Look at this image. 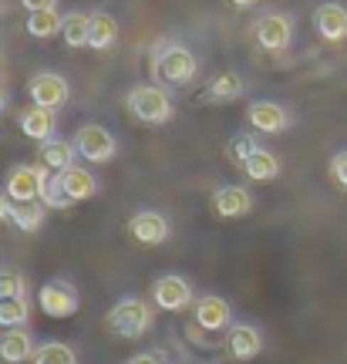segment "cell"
I'll use <instances>...</instances> for the list:
<instances>
[{
  "label": "cell",
  "mask_w": 347,
  "mask_h": 364,
  "mask_svg": "<svg viewBox=\"0 0 347 364\" xmlns=\"http://www.w3.org/2000/svg\"><path fill=\"white\" fill-rule=\"evenodd\" d=\"M27 317H31V307H27V297H7L0 300V327L7 331V327H24Z\"/></svg>",
  "instance_id": "27"
},
{
  "label": "cell",
  "mask_w": 347,
  "mask_h": 364,
  "mask_svg": "<svg viewBox=\"0 0 347 364\" xmlns=\"http://www.w3.org/2000/svg\"><path fill=\"white\" fill-rule=\"evenodd\" d=\"M253 38H257V44L263 51L280 54L294 41V21L287 14H263L257 24H253Z\"/></svg>",
  "instance_id": "6"
},
{
  "label": "cell",
  "mask_w": 347,
  "mask_h": 364,
  "mask_svg": "<svg viewBox=\"0 0 347 364\" xmlns=\"http://www.w3.org/2000/svg\"><path fill=\"white\" fill-rule=\"evenodd\" d=\"M0 108H4V95H0Z\"/></svg>",
  "instance_id": "36"
},
{
  "label": "cell",
  "mask_w": 347,
  "mask_h": 364,
  "mask_svg": "<svg viewBox=\"0 0 347 364\" xmlns=\"http://www.w3.org/2000/svg\"><path fill=\"white\" fill-rule=\"evenodd\" d=\"M243 78L236 75V71H223L216 78L209 81L206 88V102H216V105H226V102H236V98H243Z\"/></svg>",
  "instance_id": "21"
},
{
  "label": "cell",
  "mask_w": 347,
  "mask_h": 364,
  "mask_svg": "<svg viewBox=\"0 0 347 364\" xmlns=\"http://www.w3.org/2000/svg\"><path fill=\"white\" fill-rule=\"evenodd\" d=\"M24 294V273L21 270H0V300L21 297Z\"/></svg>",
  "instance_id": "30"
},
{
  "label": "cell",
  "mask_w": 347,
  "mask_h": 364,
  "mask_svg": "<svg viewBox=\"0 0 347 364\" xmlns=\"http://www.w3.org/2000/svg\"><path fill=\"white\" fill-rule=\"evenodd\" d=\"M21 4H24L27 14H31V11H48V7H54L58 0H21Z\"/></svg>",
  "instance_id": "32"
},
{
  "label": "cell",
  "mask_w": 347,
  "mask_h": 364,
  "mask_svg": "<svg viewBox=\"0 0 347 364\" xmlns=\"http://www.w3.org/2000/svg\"><path fill=\"white\" fill-rule=\"evenodd\" d=\"M48 176H51V169H48L44 162H38V166H17V169H11V176H7V196H11L14 203L41 199Z\"/></svg>",
  "instance_id": "7"
},
{
  "label": "cell",
  "mask_w": 347,
  "mask_h": 364,
  "mask_svg": "<svg viewBox=\"0 0 347 364\" xmlns=\"http://www.w3.org/2000/svg\"><path fill=\"white\" fill-rule=\"evenodd\" d=\"M44 216H48V206L41 199H24V203H14L11 206V223L24 233H34L44 226Z\"/></svg>",
  "instance_id": "20"
},
{
  "label": "cell",
  "mask_w": 347,
  "mask_h": 364,
  "mask_svg": "<svg viewBox=\"0 0 347 364\" xmlns=\"http://www.w3.org/2000/svg\"><path fill=\"white\" fill-rule=\"evenodd\" d=\"M125 108L142 125H166L172 118V98L159 85H135L125 98Z\"/></svg>",
  "instance_id": "3"
},
{
  "label": "cell",
  "mask_w": 347,
  "mask_h": 364,
  "mask_svg": "<svg viewBox=\"0 0 347 364\" xmlns=\"http://www.w3.org/2000/svg\"><path fill=\"white\" fill-rule=\"evenodd\" d=\"M314 27L324 41H344L347 38V7L344 4H321L314 11Z\"/></svg>",
  "instance_id": "15"
},
{
  "label": "cell",
  "mask_w": 347,
  "mask_h": 364,
  "mask_svg": "<svg viewBox=\"0 0 347 364\" xmlns=\"http://www.w3.org/2000/svg\"><path fill=\"white\" fill-rule=\"evenodd\" d=\"M27 358H34V338L24 327H7L0 334V361L4 364H24Z\"/></svg>",
  "instance_id": "16"
},
{
  "label": "cell",
  "mask_w": 347,
  "mask_h": 364,
  "mask_svg": "<svg viewBox=\"0 0 347 364\" xmlns=\"http://www.w3.org/2000/svg\"><path fill=\"white\" fill-rule=\"evenodd\" d=\"M196 324L209 331V334H216V331H226L233 324V307L226 297H219V294H206V297L196 300Z\"/></svg>",
  "instance_id": "12"
},
{
  "label": "cell",
  "mask_w": 347,
  "mask_h": 364,
  "mask_svg": "<svg viewBox=\"0 0 347 364\" xmlns=\"http://www.w3.org/2000/svg\"><path fill=\"white\" fill-rule=\"evenodd\" d=\"M152 321H155V314L145 297H122L108 311V317H105L108 331L118 334V338H142L152 327Z\"/></svg>",
  "instance_id": "2"
},
{
  "label": "cell",
  "mask_w": 347,
  "mask_h": 364,
  "mask_svg": "<svg viewBox=\"0 0 347 364\" xmlns=\"http://www.w3.org/2000/svg\"><path fill=\"white\" fill-rule=\"evenodd\" d=\"M61 24H65V17L54 11V7H48V11H31L27 14V34L31 38H38V41H48L54 38L58 31H61Z\"/></svg>",
  "instance_id": "23"
},
{
  "label": "cell",
  "mask_w": 347,
  "mask_h": 364,
  "mask_svg": "<svg viewBox=\"0 0 347 364\" xmlns=\"http://www.w3.org/2000/svg\"><path fill=\"white\" fill-rule=\"evenodd\" d=\"M41 203H44L48 209H68V206H75V199L68 196L65 182H61V172H51V176H48V182H44V193H41Z\"/></svg>",
  "instance_id": "28"
},
{
  "label": "cell",
  "mask_w": 347,
  "mask_h": 364,
  "mask_svg": "<svg viewBox=\"0 0 347 364\" xmlns=\"http://www.w3.org/2000/svg\"><path fill=\"white\" fill-rule=\"evenodd\" d=\"M118 41V21L112 14H91V34H88V48L91 51H108V48H115Z\"/></svg>",
  "instance_id": "19"
},
{
  "label": "cell",
  "mask_w": 347,
  "mask_h": 364,
  "mask_svg": "<svg viewBox=\"0 0 347 364\" xmlns=\"http://www.w3.org/2000/svg\"><path fill=\"white\" fill-rule=\"evenodd\" d=\"M230 4H236V7H250V4H257V0H230Z\"/></svg>",
  "instance_id": "35"
},
{
  "label": "cell",
  "mask_w": 347,
  "mask_h": 364,
  "mask_svg": "<svg viewBox=\"0 0 347 364\" xmlns=\"http://www.w3.org/2000/svg\"><path fill=\"white\" fill-rule=\"evenodd\" d=\"M61 182H65L68 196H71L75 203H81V199H91V196L98 193V179H95L88 169H81V166H71V169L61 172Z\"/></svg>",
  "instance_id": "22"
},
{
  "label": "cell",
  "mask_w": 347,
  "mask_h": 364,
  "mask_svg": "<svg viewBox=\"0 0 347 364\" xmlns=\"http://www.w3.org/2000/svg\"><path fill=\"white\" fill-rule=\"evenodd\" d=\"M331 176L337 179V186H344V189H347V149H344V152H337V156L331 159Z\"/></svg>",
  "instance_id": "31"
},
{
  "label": "cell",
  "mask_w": 347,
  "mask_h": 364,
  "mask_svg": "<svg viewBox=\"0 0 347 364\" xmlns=\"http://www.w3.org/2000/svg\"><path fill=\"white\" fill-rule=\"evenodd\" d=\"M257 149H260V142L253 139V135H246V132H243V135H233V139H230V145H226V156H230V162L236 166V169H243L246 159L253 156Z\"/></svg>",
  "instance_id": "29"
},
{
  "label": "cell",
  "mask_w": 347,
  "mask_h": 364,
  "mask_svg": "<svg viewBox=\"0 0 347 364\" xmlns=\"http://www.w3.org/2000/svg\"><path fill=\"white\" fill-rule=\"evenodd\" d=\"M11 206H14V199L7 193H0V220H11Z\"/></svg>",
  "instance_id": "33"
},
{
  "label": "cell",
  "mask_w": 347,
  "mask_h": 364,
  "mask_svg": "<svg viewBox=\"0 0 347 364\" xmlns=\"http://www.w3.org/2000/svg\"><path fill=\"white\" fill-rule=\"evenodd\" d=\"M31 102L34 105H44V108H51V112H58V108H65L68 98H71V88H68V81L61 78V75H54V71H41V75H34L31 78Z\"/></svg>",
  "instance_id": "10"
},
{
  "label": "cell",
  "mask_w": 347,
  "mask_h": 364,
  "mask_svg": "<svg viewBox=\"0 0 347 364\" xmlns=\"http://www.w3.org/2000/svg\"><path fill=\"white\" fill-rule=\"evenodd\" d=\"M213 209H216L219 220H240L253 209V196L243 186H219L213 193Z\"/></svg>",
  "instance_id": "14"
},
{
  "label": "cell",
  "mask_w": 347,
  "mask_h": 364,
  "mask_svg": "<svg viewBox=\"0 0 347 364\" xmlns=\"http://www.w3.org/2000/svg\"><path fill=\"white\" fill-rule=\"evenodd\" d=\"M88 34H91V17L88 14H65V24H61V38L68 48H88Z\"/></svg>",
  "instance_id": "25"
},
{
  "label": "cell",
  "mask_w": 347,
  "mask_h": 364,
  "mask_svg": "<svg viewBox=\"0 0 347 364\" xmlns=\"http://www.w3.org/2000/svg\"><path fill=\"white\" fill-rule=\"evenodd\" d=\"M199 71V61L196 54L186 48V44H176V41H162L152 54V78L159 85H189Z\"/></svg>",
  "instance_id": "1"
},
{
  "label": "cell",
  "mask_w": 347,
  "mask_h": 364,
  "mask_svg": "<svg viewBox=\"0 0 347 364\" xmlns=\"http://www.w3.org/2000/svg\"><path fill=\"white\" fill-rule=\"evenodd\" d=\"M34 364H78V354L61 341H44L34 348Z\"/></svg>",
  "instance_id": "26"
},
{
  "label": "cell",
  "mask_w": 347,
  "mask_h": 364,
  "mask_svg": "<svg viewBox=\"0 0 347 364\" xmlns=\"http://www.w3.org/2000/svg\"><path fill=\"white\" fill-rule=\"evenodd\" d=\"M75 156L78 149L75 142H65V139H48V142H41V152H38V162H44L51 172H65L75 166Z\"/></svg>",
  "instance_id": "18"
},
{
  "label": "cell",
  "mask_w": 347,
  "mask_h": 364,
  "mask_svg": "<svg viewBox=\"0 0 347 364\" xmlns=\"http://www.w3.org/2000/svg\"><path fill=\"white\" fill-rule=\"evenodd\" d=\"M152 304L162 311H182L193 304V287L179 273H166L152 284Z\"/></svg>",
  "instance_id": "8"
},
{
  "label": "cell",
  "mask_w": 347,
  "mask_h": 364,
  "mask_svg": "<svg viewBox=\"0 0 347 364\" xmlns=\"http://www.w3.org/2000/svg\"><path fill=\"white\" fill-rule=\"evenodd\" d=\"M129 233L135 243H142V247H159V243L169 240L172 226H169V220L162 213H155V209H139V213L129 220Z\"/></svg>",
  "instance_id": "9"
},
{
  "label": "cell",
  "mask_w": 347,
  "mask_h": 364,
  "mask_svg": "<svg viewBox=\"0 0 347 364\" xmlns=\"http://www.w3.org/2000/svg\"><path fill=\"white\" fill-rule=\"evenodd\" d=\"M21 132L34 142H48L54 135V112L44 105H31L21 112Z\"/></svg>",
  "instance_id": "17"
},
{
  "label": "cell",
  "mask_w": 347,
  "mask_h": 364,
  "mask_svg": "<svg viewBox=\"0 0 347 364\" xmlns=\"http://www.w3.org/2000/svg\"><path fill=\"white\" fill-rule=\"evenodd\" d=\"M243 172L253 182H270V179H277V176H280V159L273 156V152H267V149H257L253 156L246 159Z\"/></svg>",
  "instance_id": "24"
},
{
  "label": "cell",
  "mask_w": 347,
  "mask_h": 364,
  "mask_svg": "<svg viewBox=\"0 0 347 364\" xmlns=\"http://www.w3.org/2000/svg\"><path fill=\"white\" fill-rule=\"evenodd\" d=\"M226 351L233 361H253L263 351V334L253 324H230L226 327Z\"/></svg>",
  "instance_id": "13"
},
{
  "label": "cell",
  "mask_w": 347,
  "mask_h": 364,
  "mask_svg": "<svg viewBox=\"0 0 347 364\" xmlns=\"http://www.w3.org/2000/svg\"><path fill=\"white\" fill-rule=\"evenodd\" d=\"M246 118H250V129L263 132V135H280V132L290 129V115H287V108L277 105V102H267V98L250 102Z\"/></svg>",
  "instance_id": "11"
},
{
  "label": "cell",
  "mask_w": 347,
  "mask_h": 364,
  "mask_svg": "<svg viewBox=\"0 0 347 364\" xmlns=\"http://www.w3.org/2000/svg\"><path fill=\"white\" fill-rule=\"evenodd\" d=\"M129 364H166V361H162L159 354H135Z\"/></svg>",
  "instance_id": "34"
},
{
  "label": "cell",
  "mask_w": 347,
  "mask_h": 364,
  "mask_svg": "<svg viewBox=\"0 0 347 364\" xmlns=\"http://www.w3.org/2000/svg\"><path fill=\"white\" fill-rule=\"evenodd\" d=\"M38 307L48 314V317H54V321H68V317L78 314L81 297H78L75 284H68V280H48V284H41V290H38Z\"/></svg>",
  "instance_id": "4"
},
{
  "label": "cell",
  "mask_w": 347,
  "mask_h": 364,
  "mask_svg": "<svg viewBox=\"0 0 347 364\" xmlns=\"http://www.w3.org/2000/svg\"><path fill=\"white\" fill-rule=\"evenodd\" d=\"M75 149H78V156L85 159V162H112L118 152V142H115V135L105 129V125H81V129L75 132Z\"/></svg>",
  "instance_id": "5"
}]
</instances>
